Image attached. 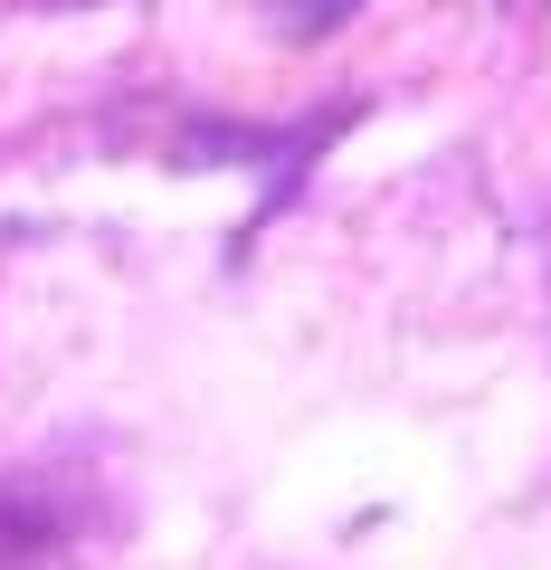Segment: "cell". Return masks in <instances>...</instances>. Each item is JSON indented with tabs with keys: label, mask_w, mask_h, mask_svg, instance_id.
<instances>
[{
	"label": "cell",
	"mask_w": 551,
	"mask_h": 570,
	"mask_svg": "<svg viewBox=\"0 0 551 570\" xmlns=\"http://www.w3.org/2000/svg\"><path fill=\"white\" fill-rule=\"evenodd\" d=\"M276 20H286L295 39H314V29H333V20H352V0H276Z\"/></svg>",
	"instance_id": "6da1fadb"
}]
</instances>
